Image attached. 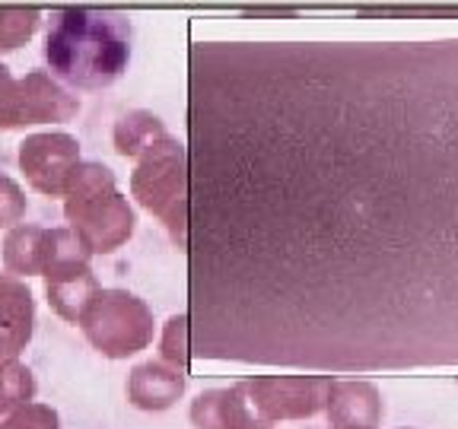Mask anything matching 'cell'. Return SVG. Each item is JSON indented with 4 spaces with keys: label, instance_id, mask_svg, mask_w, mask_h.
I'll return each mask as SVG.
<instances>
[{
    "label": "cell",
    "instance_id": "cell-14",
    "mask_svg": "<svg viewBox=\"0 0 458 429\" xmlns=\"http://www.w3.org/2000/svg\"><path fill=\"white\" fill-rule=\"evenodd\" d=\"M185 394V372L150 359L131 369L128 375V400L137 410H169Z\"/></svg>",
    "mask_w": 458,
    "mask_h": 429
},
{
    "label": "cell",
    "instance_id": "cell-18",
    "mask_svg": "<svg viewBox=\"0 0 458 429\" xmlns=\"http://www.w3.org/2000/svg\"><path fill=\"white\" fill-rule=\"evenodd\" d=\"M42 13L26 7H0V55L16 51L38 32Z\"/></svg>",
    "mask_w": 458,
    "mask_h": 429
},
{
    "label": "cell",
    "instance_id": "cell-3",
    "mask_svg": "<svg viewBox=\"0 0 458 429\" xmlns=\"http://www.w3.org/2000/svg\"><path fill=\"white\" fill-rule=\"evenodd\" d=\"M67 229L77 232L89 255H112L134 236L137 214L118 191L114 172L102 163H83L71 172L64 188Z\"/></svg>",
    "mask_w": 458,
    "mask_h": 429
},
{
    "label": "cell",
    "instance_id": "cell-13",
    "mask_svg": "<svg viewBox=\"0 0 458 429\" xmlns=\"http://www.w3.org/2000/svg\"><path fill=\"white\" fill-rule=\"evenodd\" d=\"M331 426L344 429H376L382 423V391L366 379H335L325 404Z\"/></svg>",
    "mask_w": 458,
    "mask_h": 429
},
{
    "label": "cell",
    "instance_id": "cell-19",
    "mask_svg": "<svg viewBox=\"0 0 458 429\" xmlns=\"http://www.w3.org/2000/svg\"><path fill=\"white\" fill-rule=\"evenodd\" d=\"M0 429H61V416H57V410L48 408V404L29 400L22 408L10 410V414L0 420Z\"/></svg>",
    "mask_w": 458,
    "mask_h": 429
},
{
    "label": "cell",
    "instance_id": "cell-4",
    "mask_svg": "<svg viewBox=\"0 0 458 429\" xmlns=\"http://www.w3.org/2000/svg\"><path fill=\"white\" fill-rule=\"evenodd\" d=\"M131 194L150 210L175 248H188V147L165 134L137 159L131 172Z\"/></svg>",
    "mask_w": 458,
    "mask_h": 429
},
{
    "label": "cell",
    "instance_id": "cell-9",
    "mask_svg": "<svg viewBox=\"0 0 458 429\" xmlns=\"http://www.w3.org/2000/svg\"><path fill=\"white\" fill-rule=\"evenodd\" d=\"M80 165V140L64 130L29 134L20 143V169L38 194L64 198L71 172Z\"/></svg>",
    "mask_w": 458,
    "mask_h": 429
},
{
    "label": "cell",
    "instance_id": "cell-10",
    "mask_svg": "<svg viewBox=\"0 0 458 429\" xmlns=\"http://www.w3.org/2000/svg\"><path fill=\"white\" fill-rule=\"evenodd\" d=\"M36 331V296L26 280L0 273V363L16 359Z\"/></svg>",
    "mask_w": 458,
    "mask_h": 429
},
{
    "label": "cell",
    "instance_id": "cell-8",
    "mask_svg": "<svg viewBox=\"0 0 458 429\" xmlns=\"http://www.w3.org/2000/svg\"><path fill=\"white\" fill-rule=\"evenodd\" d=\"M89 261V248L77 239V232L67 226H13L4 239V267L13 277H42L57 261Z\"/></svg>",
    "mask_w": 458,
    "mask_h": 429
},
{
    "label": "cell",
    "instance_id": "cell-12",
    "mask_svg": "<svg viewBox=\"0 0 458 429\" xmlns=\"http://www.w3.org/2000/svg\"><path fill=\"white\" fill-rule=\"evenodd\" d=\"M191 426L194 429H271L251 410L242 391V382L229 388H210L191 400Z\"/></svg>",
    "mask_w": 458,
    "mask_h": 429
},
{
    "label": "cell",
    "instance_id": "cell-6",
    "mask_svg": "<svg viewBox=\"0 0 458 429\" xmlns=\"http://www.w3.org/2000/svg\"><path fill=\"white\" fill-rule=\"evenodd\" d=\"M77 112L80 99L48 71H29L16 80L7 64H0V130L61 124L71 122Z\"/></svg>",
    "mask_w": 458,
    "mask_h": 429
},
{
    "label": "cell",
    "instance_id": "cell-5",
    "mask_svg": "<svg viewBox=\"0 0 458 429\" xmlns=\"http://www.w3.org/2000/svg\"><path fill=\"white\" fill-rule=\"evenodd\" d=\"M80 328L108 359H128L147 350L157 334L150 306L128 290H99L80 318Z\"/></svg>",
    "mask_w": 458,
    "mask_h": 429
},
{
    "label": "cell",
    "instance_id": "cell-20",
    "mask_svg": "<svg viewBox=\"0 0 458 429\" xmlns=\"http://www.w3.org/2000/svg\"><path fill=\"white\" fill-rule=\"evenodd\" d=\"M22 216H26V191L20 188V181L0 172V229L20 226Z\"/></svg>",
    "mask_w": 458,
    "mask_h": 429
},
{
    "label": "cell",
    "instance_id": "cell-16",
    "mask_svg": "<svg viewBox=\"0 0 458 429\" xmlns=\"http://www.w3.org/2000/svg\"><path fill=\"white\" fill-rule=\"evenodd\" d=\"M36 375L29 366H22L20 359L0 363V420L36 398Z\"/></svg>",
    "mask_w": 458,
    "mask_h": 429
},
{
    "label": "cell",
    "instance_id": "cell-1",
    "mask_svg": "<svg viewBox=\"0 0 458 429\" xmlns=\"http://www.w3.org/2000/svg\"><path fill=\"white\" fill-rule=\"evenodd\" d=\"M188 140L194 357L458 363V38L194 42Z\"/></svg>",
    "mask_w": 458,
    "mask_h": 429
},
{
    "label": "cell",
    "instance_id": "cell-21",
    "mask_svg": "<svg viewBox=\"0 0 458 429\" xmlns=\"http://www.w3.org/2000/svg\"><path fill=\"white\" fill-rule=\"evenodd\" d=\"M331 429H344V426H331Z\"/></svg>",
    "mask_w": 458,
    "mask_h": 429
},
{
    "label": "cell",
    "instance_id": "cell-2",
    "mask_svg": "<svg viewBox=\"0 0 458 429\" xmlns=\"http://www.w3.org/2000/svg\"><path fill=\"white\" fill-rule=\"evenodd\" d=\"M45 61L57 83L73 89H106L128 71V16L93 7L57 10L45 36Z\"/></svg>",
    "mask_w": 458,
    "mask_h": 429
},
{
    "label": "cell",
    "instance_id": "cell-15",
    "mask_svg": "<svg viewBox=\"0 0 458 429\" xmlns=\"http://www.w3.org/2000/svg\"><path fill=\"white\" fill-rule=\"evenodd\" d=\"M169 134L165 130V124L159 122L153 112H143V108H134V112L122 114L118 118V124H114V150H118V156L124 159H140L143 153L150 150L153 143L163 140V137Z\"/></svg>",
    "mask_w": 458,
    "mask_h": 429
},
{
    "label": "cell",
    "instance_id": "cell-17",
    "mask_svg": "<svg viewBox=\"0 0 458 429\" xmlns=\"http://www.w3.org/2000/svg\"><path fill=\"white\" fill-rule=\"evenodd\" d=\"M159 363L172 366V369L188 372L191 363V328H188V315L179 312L172 315L163 324V337H159Z\"/></svg>",
    "mask_w": 458,
    "mask_h": 429
},
{
    "label": "cell",
    "instance_id": "cell-7",
    "mask_svg": "<svg viewBox=\"0 0 458 429\" xmlns=\"http://www.w3.org/2000/svg\"><path fill=\"white\" fill-rule=\"evenodd\" d=\"M335 375H258L245 379L242 391L265 423L309 420L328 404Z\"/></svg>",
    "mask_w": 458,
    "mask_h": 429
},
{
    "label": "cell",
    "instance_id": "cell-11",
    "mask_svg": "<svg viewBox=\"0 0 458 429\" xmlns=\"http://www.w3.org/2000/svg\"><path fill=\"white\" fill-rule=\"evenodd\" d=\"M42 277H45L48 306L55 308V315H61V318L71 324H80V318H83V312L89 308V302H93L96 293L102 290L93 267H89V261H77V257H73V261H57Z\"/></svg>",
    "mask_w": 458,
    "mask_h": 429
}]
</instances>
